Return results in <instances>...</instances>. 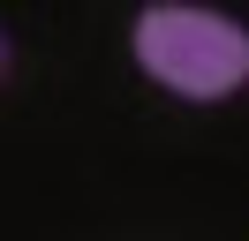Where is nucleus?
<instances>
[{"label":"nucleus","instance_id":"obj_1","mask_svg":"<svg viewBox=\"0 0 249 241\" xmlns=\"http://www.w3.org/2000/svg\"><path fill=\"white\" fill-rule=\"evenodd\" d=\"M136 60L181 98H219L249 83V30L204 8H143L136 15Z\"/></svg>","mask_w":249,"mask_h":241}]
</instances>
